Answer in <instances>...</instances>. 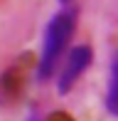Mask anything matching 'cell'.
I'll return each instance as SVG.
<instances>
[{
    "label": "cell",
    "mask_w": 118,
    "mask_h": 121,
    "mask_svg": "<svg viewBox=\"0 0 118 121\" xmlns=\"http://www.w3.org/2000/svg\"><path fill=\"white\" fill-rule=\"evenodd\" d=\"M91 59H94V52H91L89 45H76V47L69 49L67 59H64V64H62V72H59V79H57V91L62 96L74 89V84H76L84 77V72L89 69Z\"/></svg>",
    "instance_id": "2"
},
{
    "label": "cell",
    "mask_w": 118,
    "mask_h": 121,
    "mask_svg": "<svg viewBox=\"0 0 118 121\" xmlns=\"http://www.w3.org/2000/svg\"><path fill=\"white\" fill-rule=\"evenodd\" d=\"M103 104H106V111L118 119V59L111 67V79H108V89H106Z\"/></svg>",
    "instance_id": "3"
},
{
    "label": "cell",
    "mask_w": 118,
    "mask_h": 121,
    "mask_svg": "<svg viewBox=\"0 0 118 121\" xmlns=\"http://www.w3.org/2000/svg\"><path fill=\"white\" fill-rule=\"evenodd\" d=\"M25 121H42V116H39V114H35V111H32V114H30V116H27V119H25Z\"/></svg>",
    "instance_id": "4"
},
{
    "label": "cell",
    "mask_w": 118,
    "mask_h": 121,
    "mask_svg": "<svg viewBox=\"0 0 118 121\" xmlns=\"http://www.w3.org/2000/svg\"><path fill=\"white\" fill-rule=\"evenodd\" d=\"M74 27H76V15L69 8H62L47 22L44 35H42L39 59H37V82H47L54 74L59 59L64 57V49H67L69 40L74 35Z\"/></svg>",
    "instance_id": "1"
},
{
    "label": "cell",
    "mask_w": 118,
    "mask_h": 121,
    "mask_svg": "<svg viewBox=\"0 0 118 121\" xmlns=\"http://www.w3.org/2000/svg\"><path fill=\"white\" fill-rule=\"evenodd\" d=\"M59 3H62V5H69V3H71V0H59Z\"/></svg>",
    "instance_id": "5"
}]
</instances>
